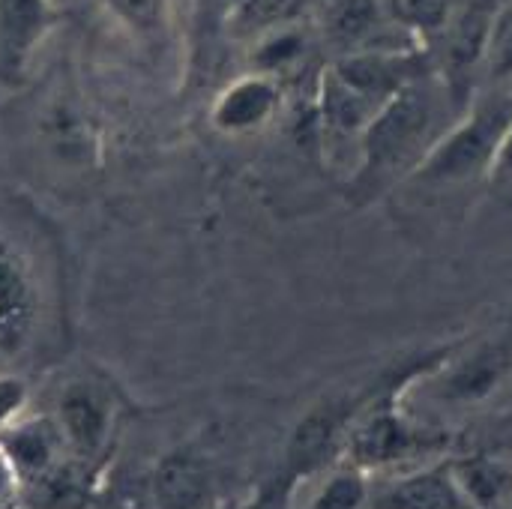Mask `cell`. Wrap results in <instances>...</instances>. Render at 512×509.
Wrapping results in <instances>:
<instances>
[{
    "label": "cell",
    "instance_id": "6da1fadb",
    "mask_svg": "<svg viewBox=\"0 0 512 509\" xmlns=\"http://www.w3.org/2000/svg\"><path fill=\"white\" fill-rule=\"evenodd\" d=\"M444 99L429 75L411 81L381 102L360 129V165L354 189L372 195L402 174H414L420 159L444 132Z\"/></svg>",
    "mask_w": 512,
    "mask_h": 509
},
{
    "label": "cell",
    "instance_id": "5b68a950",
    "mask_svg": "<svg viewBox=\"0 0 512 509\" xmlns=\"http://www.w3.org/2000/svg\"><path fill=\"white\" fill-rule=\"evenodd\" d=\"M39 318V288L27 255L0 234V354L27 345Z\"/></svg>",
    "mask_w": 512,
    "mask_h": 509
},
{
    "label": "cell",
    "instance_id": "8992f818",
    "mask_svg": "<svg viewBox=\"0 0 512 509\" xmlns=\"http://www.w3.org/2000/svg\"><path fill=\"white\" fill-rule=\"evenodd\" d=\"M414 447H417V435L408 429V423L396 411L393 399L375 402L372 411H366V417H360V420L354 417V423L348 426V435H345L348 459L360 471L387 468V465L405 459L408 453H414Z\"/></svg>",
    "mask_w": 512,
    "mask_h": 509
},
{
    "label": "cell",
    "instance_id": "3957f363",
    "mask_svg": "<svg viewBox=\"0 0 512 509\" xmlns=\"http://www.w3.org/2000/svg\"><path fill=\"white\" fill-rule=\"evenodd\" d=\"M330 75L372 114L393 93L429 75V63L417 51H393V48H360L339 54L330 66Z\"/></svg>",
    "mask_w": 512,
    "mask_h": 509
},
{
    "label": "cell",
    "instance_id": "ac0fdd59",
    "mask_svg": "<svg viewBox=\"0 0 512 509\" xmlns=\"http://www.w3.org/2000/svg\"><path fill=\"white\" fill-rule=\"evenodd\" d=\"M159 495L168 509H195L207 498V471L189 456L171 459L159 477Z\"/></svg>",
    "mask_w": 512,
    "mask_h": 509
},
{
    "label": "cell",
    "instance_id": "5bb4252c",
    "mask_svg": "<svg viewBox=\"0 0 512 509\" xmlns=\"http://www.w3.org/2000/svg\"><path fill=\"white\" fill-rule=\"evenodd\" d=\"M381 509H474L465 498L453 465L402 477L381 498Z\"/></svg>",
    "mask_w": 512,
    "mask_h": 509
},
{
    "label": "cell",
    "instance_id": "cb8c5ba5",
    "mask_svg": "<svg viewBox=\"0 0 512 509\" xmlns=\"http://www.w3.org/2000/svg\"><path fill=\"white\" fill-rule=\"evenodd\" d=\"M21 507V477L0 447V509Z\"/></svg>",
    "mask_w": 512,
    "mask_h": 509
},
{
    "label": "cell",
    "instance_id": "ffe728a7",
    "mask_svg": "<svg viewBox=\"0 0 512 509\" xmlns=\"http://www.w3.org/2000/svg\"><path fill=\"white\" fill-rule=\"evenodd\" d=\"M459 12V0H393V18L414 33H444Z\"/></svg>",
    "mask_w": 512,
    "mask_h": 509
},
{
    "label": "cell",
    "instance_id": "e0dca14e",
    "mask_svg": "<svg viewBox=\"0 0 512 509\" xmlns=\"http://www.w3.org/2000/svg\"><path fill=\"white\" fill-rule=\"evenodd\" d=\"M306 30L297 24H285L276 30H267L261 36H255L252 51H249V66L252 72H264V75H282L285 69H291L303 51H306Z\"/></svg>",
    "mask_w": 512,
    "mask_h": 509
},
{
    "label": "cell",
    "instance_id": "d4e9b609",
    "mask_svg": "<svg viewBox=\"0 0 512 509\" xmlns=\"http://www.w3.org/2000/svg\"><path fill=\"white\" fill-rule=\"evenodd\" d=\"M489 177L495 180H512V117L498 141V150L492 156V165H489Z\"/></svg>",
    "mask_w": 512,
    "mask_h": 509
},
{
    "label": "cell",
    "instance_id": "4fadbf2b",
    "mask_svg": "<svg viewBox=\"0 0 512 509\" xmlns=\"http://www.w3.org/2000/svg\"><path fill=\"white\" fill-rule=\"evenodd\" d=\"M381 30H384L381 0H324L321 3V33L333 48H339V54L372 48Z\"/></svg>",
    "mask_w": 512,
    "mask_h": 509
},
{
    "label": "cell",
    "instance_id": "ba28073f",
    "mask_svg": "<svg viewBox=\"0 0 512 509\" xmlns=\"http://www.w3.org/2000/svg\"><path fill=\"white\" fill-rule=\"evenodd\" d=\"M111 399L90 381L69 384L57 399V429L66 441V450H72L78 459H96L102 447L108 444L111 432Z\"/></svg>",
    "mask_w": 512,
    "mask_h": 509
},
{
    "label": "cell",
    "instance_id": "2e32d148",
    "mask_svg": "<svg viewBox=\"0 0 512 509\" xmlns=\"http://www.w3.org/2000/svg\"><path fill=\"white\" fill-rule=\"evenodd\" d=\"M456 480L474 509H492L512 495V468L501 459L471 456L453 465Z\"/></svg>",
    "mask_w": 512,
    "mask_h": 509
},
{
    "label": "cell",
    "instance_id": "9c48e42d",
    "mask_svg": "<svg viewBox=\"0 0 512 509\" xmlns=\"http://www.w3.org/2000/svg\"><path fill=\"white\" fill-rule=\"evenodd\" d=\"M57 21L54 0H0V69L24 75Z\"/></svg>",
    "mask_w": 512,
    "mask_h": 509
},
{
    "label": "cell",
    "instance_id": "52a82bcc",
    "mask_svg": "<svg viewBox=\"0 0 512 509\" xmlns=\"http://www.w3.org/2000/svg\"><path fill=\"white\" fill-rule=\"evenodd\" d=\"M282 108L279 78L264 72H246L234 78L210 108V123L222 135H249L264 129Z\"/></svg>",
    "mask_w": 512,
    "mask_h": 509
},
{
    "label": "cell",
    "instance_id": "7a4b0ae2",
    "mask_svg": "<svg viewBox=\"0 0 512 509\" xmlns=\"http://www.w3.org/2000/svg\"><path fill=\"white\" fill-rule=\"evenodd\" d=\"M512 117V105L492 99L474 105L459 123L447 126L441 138L429 147V153L414 168V180L420 183H462L477 174H489L498 141Z\"/></svg>",
    "mask_w": 512,
    "mask_h": 509
},
{
    "label": "cell",
    "instance_id": "44dd1931",
    "mask_svg": "<svg viewBox=\"0 0 512 509\" xmlns=\"http://www.w3.org/2000/svg\"><path fill=\"white\" fill-rule=\"evenodd\" d=\"M480 75L492 84H501V81L512 78V3L495 9Z\"/></svg>",
    "mask_w": 512,
    "mask_h": 509
},
{
    "label": "cell",
    "instance_id": "30bf717a",
    "mask_svg": "<svg viewBox=\"0 0 512 509\" xmlns=\"http://www.w3.org/2000/svg\"><path fill=\"white\" fill-rule=\"evenodd\" d=\"M512 372V336H498L465 351L444 372L441 393L450 402H480L498 390V384Z\"/></svg>",
    "mask_w": 512,
    "mask_h": 509
},
{
    "label": "cell",
    "instance_id": "603a6c76",
    "mask_svg": "<svg viewBox=\"0 0 512 509\" xmlns=\"http://www.w3.org/2000/svg\"><path fill=\"white\" fill-rule=\"evenodd\" d=\"M27 384L15 375H0V435L12 429L18 420H24L27 411Z\"/></svg>",
    "mask_w": 512,
    "mask_h": 509
},
{
    "label": "cell",
    "instance_id": "277c9868",
    "mask_svg": "<svg viewBox=\"0 0 512 509\" xmlns=\"http://www.w3.org/2000/svg\"><path fill=\"white\" fill-rule=\"evenodd\" d=\"M495 9L486 6V0H471L468 6H459L456 18L444 30V90L453 105H462L471 84L483 72V54L489 42Z\"/></svg>",
    "mask_w": 512,
    "mask_h": 509
},
{
    "label": "cell",
    "instance_id": "9a60e30c",
    "mask_svg": "<svg viewBox=\"0 0 512 509\" xmlns=\"http://www.w3.org/2000/svg\"><path fill=\"white\" fill-rule=\"evenodd\" d=\"M108 18L138 45H162L171 27L168 0H99Z\"/></svg>",
    "mask_w": 512,
    "mask_h": 509
},
{
    "label": "cell",
    "instance_id": "d6986e66",
    "mask_svg": "<svg viewBox=\"0 0 512 509\" xmlns=\"http://www.w3.org/2000/svg\"><path fill=\"white\" fill-rule=\"evenodd\" d=\"M309 0H240L234 9V30L243 36H261L267 30L297 24Z\"/></svg>",
    "mask_w": 512,
    "mask_h": 509
},
{
    "label": "cell",
    "instance_id": "7c38bea8",
    "mask_svg": "<svg viewBox=\"0 0 512 509\" xmlns=\"http://www.w3.org/2000/svg\"><path fill=\"white\" fill-rule=\"evenodd\" d=\"M0 447L21 480H39L54 471L66 441L54 420H18L0 435Z\"/></svg>",
    "mask_w": 512,
    "mask_h": 509
},
{
    "label": "cell",
    "instance_id": "7402d4cb",
    "mask_svg": "<svg viewBox=\"0 0 512 509\" xmlns=\"http://www.w3.org/2000/svg\"><path fill=\"white\" fill-rule=\"evenodd\" d=\"M366 498V483H363V471L357 465H348L345 471L333 474L321 495L315 498L312 509H360Z\"/></svg>",
    "mask_w": 512,
    "mask_h": 509
},
{
    "label": "cell",
    "instance_id": "8fae6325",
    "mask_svg": "<svg viewBox=\"0 0 512 509\" xmlns=\"http://www.w3.org/2000/svg\"><path fill=\"white\" fill-rule=\"evenodd\" d=\"M351 423H354L351 399H327L324 405L312 408L291 435V444H288L291 468L306 471V468L324 462L336 450L342 432H348Z\"/></svg>",
    "mask_w": 512,
    "mask_h": 509
}]
</instances>
